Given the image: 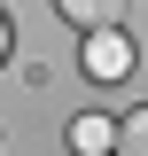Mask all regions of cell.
Instances as JSON below:
<instances>
[{
	"label": "cell",
	"instance_id": "cell-5",
	"mask_svg": "<svg viewBox=\"0 0 148 156\" xmlns=\"http://www.w3.org/2000/svg\"><path fill=\"white\" fill-rule=\"evenodd\" d=\"M0 55H8V16H0Z\"/></svg>",
	"mask_w": 148,
	"mask_h": 156
},
{
	"label": "cell",
	"instance_id": "cell-3",
	"mask_svg": "<svg viewBox=\"0 0 148 156\" xmlns=\"http://www.w3.org/2000/svg\"><path fill=\"white\" fill-rule=\"evenodd\" d=\"M109 148L117 156H148V101L125 109V125H109Z\"/></svg>",
	"mask_w": 148,
	"mask_h": 156
},
{
	"label": "cell",
	"instance_id": "cell-1",
	"mask_svg": "<svg viewBox=\"0 0 148 156\" xmlns=\"http://www.w3.org/2000/svg\"><path fill=\"white\" fill-rule=\"evenodd\" d=\"M86 70H93V78H125V70H132V47H125L117 31H93V47H86Z\"/></svg>",
	"mask_w": 148,
	"mask_h": 156
},
{
	"label": "cell",
	"instance_id": "cell-2",
	"mask_svg": "<svg viewBox=\"0 0 148 156\" xmlns=\"http://www.w3.org/2000/svg\"><path fill=\"white\" fill-rule=\"evenodd\" d=\"M70 23H86V31H109L117 16H125V0H55Z\"/></svg>",
	"mask_w": 148,
	"mask_h": 156
},
{
	"label": "cell",
	"instance_id": "cell-4",
	"mask_svg": "<svg viewBox=\"0 0 148 156\" xmlns=\"http://www.w3.org/2000/svg\"><path fill=\"white\" fill-rule=\"evenodd\" d=\"M78 148H86V156L109 148V117H78Z\"/></svg>",
	"mask_w": 148,
	"mask_h": 156
}]
</instances>
